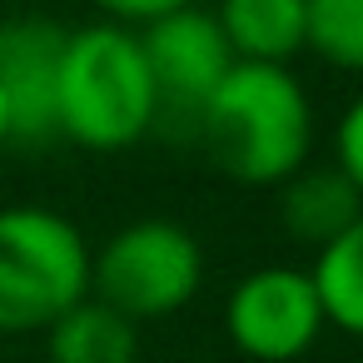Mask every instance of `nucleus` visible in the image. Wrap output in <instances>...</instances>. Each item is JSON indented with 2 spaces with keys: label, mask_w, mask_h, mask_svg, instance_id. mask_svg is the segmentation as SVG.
Returning <instances> with one entry per match:
<instances>
[{
  "label": "nucleus",
  "mask_w": 363,
  "mask_h": 363,
  "mask_svg": "<svg viewBox=\"0 0 363 363\" xmlns=\"http://www.w3.org/2000/svg\"><path fill=\"white\" fill-rule=\"evenodd\" d=\"M214 169L239 184L279 189L308 164L313 105L289 65H229L194 125Z\"/></svg>",
  "instance_id": "f257e3e1"
},
{
  "label": "nucleus",
  "mask_w": 363,
  "mask_h": 363,
  "mask_svg": "<svg viewBox=\"0 0 363 363\" xmlns=\"http://www.w3.org/2000/svg\"><path fill=\"white\" fill-rule=\"evenodd\" d=\"M160 125L140 35L115 21L65 30L55 75V135L85 150H125Z\"/></svg>",
  "instance_id": "f03ea898"
},
{
  "label": "nucleus",
  "mask_w": 363,
  "mask_h": 363,
  "mask_svg": "<svg viewBox=\"0 0 363 363\" xmlns=\"http://www.w3.org/2000/svg\"><path fill=\"white\" fill-rule=\"evenodd\" d=\"M90 294V244L45 204L0 209V333H45Z\"/></svg>",
  "instance_id": "7ed1b4c3"
},
{
  "label": "nucleus",
  "mask_w": 363,
  "mask_h": 363,
  "mask_svg": "<svg viewBox=\"0 0 363 363\" xmlns=\"http://www.w3.org/2000/svg\"><path fill=\"white\" fill-rule=\"evenodd\" d=\"M204 284V249L174 219H135L90 254V294L130 323L179 313Z\"/></svg>",
  "instance_id": "20e7f679"
},
{
  "label": "nucleus",
  "mask_w": 363,
  "mask_h": 363,
  "mask_svg": "<svg viewBox=\"0 0 363 363\" xmlns=\"http://www.w3.org/2000/svg\"><path fill=\"white\" fill-rule=\"evenodd\" d=\"M323 303L313 294L308 269L264 264L244 274L224 298V333L254 363H294L323 333Z\"/></svg>",
  "instance_id": "39448f33"
},
{
  "label": "nucleus",
  "mask_w": 363,
  "mask_h": 363,
  "mask_svg": "<svg viewBox=\"0 0 363 363\" xmlns=\"http://www.w3.org/2000/svg\"><path fill=\"white\" fill-rule=\"evenodd\" d=\"M140 35V50H145V65H150V80H155V105H160V120L169 125H184L194 135L199 125V110L209 105V95L219 90V80L229 75L234 55H229V40L214 21V11H199V6H174L135 30Z\"/></svg>",
  "instance_id": "423d86ee"
},
{
  "label": "nucleus",
  "mask_w": 363,
  "mask_h": 363,
  "mask_svg": "<svg viewBox=\"0 0 363 363\" xmlns=\"http://www.w3.org/2000/svg\"><path fill=\"white\" fill-rule=\"evenodd\" d=\"M65 26L21 16L0 26V95L11 105L16 140L55 135V75H60Z\"/></svg>",
  "instance_id": "0eeeda50"
},
{
  "label": "nucleus",
  "mask_w": 363,
  "mask_h": 363,
  "mask_svg": "<svg viewBox=\"0 0 363 363\" xmlns=\"http://www.w3.org/2000/svg\"><path fill=\"white\" fill-rule=\"evenodd\" d=\"M363 214V194L333 164H303L294 179L279 184V224L289 239L308 244L313 254L333 244Z\"/></svg>",
  "instance_id": "6e6552de"
},
{
  "label": "nucleus",
  "mask_w": 363,
  "mask_h": 363,
  "mask_svg": "<svg viewBox=\"0 0 363 363\" xmlns=\"http://www.w3.org/2000/svg\"><path fill=\"white\" fill-rule=\"evenodd\" d=\"M303 6L308 0H229L214 21L239 65H289L303 50Z\"/></svg>",
  "instance_id": "1a4fd4ad"
},
{
  "label": "nucleus",
  "mask_w": 363,
  "mask_h": 363,
  "mask_svg": "<svg viewBox=\"0 0 363 363\" xmlns=\"http://www.w3.org/2000/svg\"><path fill=\"white\" fill-rule=\"evenodd\" d=\"M45 358L50 363H135L140 358V323L85 294L75 308H65L45 328Z\"/></svg>",
  "instance_id": "9d476101"
},
{
  "label": "nucleus",
  "mask_w": 363,
  "mask_h": 363,
  "mask_svg": "<svg viewBox=\"0 0 363 363\" xmlns=\"http://www.w3.org/2000/svg\"><path fill=\"white\" fill-rule=\"evenodd\" d=\"M308 279L323 303V323L348 338H363V214L313 254Z\"/></svg>",
  "instance_id": "9b49d317"
},
{
  "label": "nucleus",
  "mask_w": 363,
  "mask_h": 363,
  "mask_svg": "<svg viewBox=\"0 0 363 363\" xmlns=\"http://www.w3.org/2000/svg\"><path fill=\"white\" fill-rule=\"evenodd\" d=\"M303 50H313L333 70L363 75V0H308Z\"/></svg>",
  "instance_id": "f8f14e48"
},
{
  "label": "nucleus",
  "mask_w": 363,
  "mask_h": 363,
  "mask_svg": "<svg viewBox=\"0 0 363 363\" xmlns=\"http://www.w3.org/2000/svg\"><path fill=\"white\" fill-rule=\"evenodd\" d=\"M333 169L363 194V95H353L333 125Z\"/></svg>",
  "instance_id": "ddd939ff"
},
{
  "label": "nucleus",
  "mask_w": 363,
  "mask_h": 363,
  "mask_svg": "<svg viewBox=\"0 0 363 363\" xmlns=\"http://www.w3.org/2000/svg\"><path fill=\"white\" fill-rule=\"evenodd\" d=\"M6 140H16V125H11V105H6V95H0V145Z\"/></svg>",
  "instance_id": "4468645a"
}]
</instances>
